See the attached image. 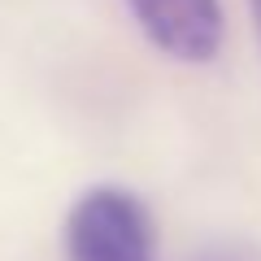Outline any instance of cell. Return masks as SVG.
I'll return each instance as SVG.
<instances>
[{
	"label": "cell",
	"instance_id": "cell-1",
	"mask_svg": "<svg viewBox=\"0 0 261 261\" xmlns=\"http://www.w3.org/2000/svg\"><path fill=\"white\" fill-rule=\"evenodd\" d=\"M65 261H157V231L126 187H87L65 218Z\"/></svg>",
	"mask_w": 261,
	"mask_h": 261
},
{
	"label": "cell",
	"instance_id": "cell-3",
	"mask_svg": "<svg viewBox=\"0 0 261 261\" xmlns=\"http://www.w3.org/2000/svg\"><path fill=\"white\" fill-rule=\"evenodd\" d=\"M252 5V18H257V31H261V0H248Z\"/></svg>",
	"mask_w": 261,
	"mask_h": 261
},
{
	"label": "cell",
	"instance_id": "cell-4",
	"mask_svg": "<svg viewBox=\"0 0 261 261\" xmlns=\"http://www.w3.org/2000/svg\"><path fill=\"white\" fill-rule=\"evenodd\" d=\"M209 261H218V257H209Z\"/></svg>",
	"mask_w": 261,
	"mask_h": 261
},
{
	"label": "cell",
	"instance_id": "cell-2",
	"mask_svg": "<svg viewBox=\"0 0 261 261\" xmlns=\"http://www.w3.org/2000/svg\"><path fill=\"white\" fill-rule=\"evenodd\" d=\"M140 31L157 53L174 61H209L222 48V5L218 0H126Z\"/></svg>",
	"mask_w": 261,
	"mask_h": 261
}]
</instances>
